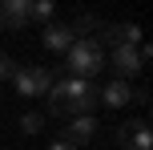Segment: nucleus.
Returning a JSON list of instances; mask_svg holds the SVG:
<instances>
[{
  "mask_svg": "<svg viewBox=\"0 0 153 150\" xmlns=\"http://www.w3.org/2000/svg\"><path fill=\"white\" fill-rule=\"evenodd\" d=\"M45 97H48V114H61V118H89V114L97 110L101 89L93 85V81H81V77H56Z\"/></svg>",
  "mask_w": 153,
  "mask_h": 150,
  "instance_id": "1",
  "label": "nucleus"
},
{
  "mask_svg": "<svg viewBox=\"0 0 153 150\" xmlns=\"http://www.w3.org/2000/svg\"><path fill=\"white\" fill-rule=\"evenodd\" d=\"M65 57H69V69H73V77H81V81H93L101 69H105V49H101L93 37L73 41V49H69Z\"/></svg>",
  "mask_w": 153,
  "mask_h": 150,
  "instance_id": "2",
  "label": "nucleus"
},
{
  "mask_svg": "<svg viewBox=\"0 0 153 150\" xmlns=\"http://www.w3.org/2000/svg\"><path fill=\"white\" fill-rule=\"evenodd\" d=\"M16 81V93L20 97H45L48 89H53V69H45V65H20V69L12 73Z\"/></svg>",
  "mask_w": 153,
  "mask_h": 150,
  "instance_id": "3",
  "label": "nucleus"
},
{
  "mask_svg": "<svg viewBox=\"0 0 153 150\" xmlns=\"http://www.w3.org/2000/svg\"><path fill=\"white\" fill-rule=\"evenodd\" d=\"M117 142L121 150H153V130L149 122H125V126H117Z\"/></svg>",
  "mask_w": 153,
  "mask_h": 150,
  "instance_id": "4",
  "label": "nucleus"
},
{
  "mask_svg": "<svg viewBox=\"0 0 153 150\" xmlns=\"http://www.w3.org/2000/svg\"><path fill=\"white\" fill-rule=\"evenodd\" d=\"M113 69H117V81L137 77V73L145 69V61H141L137 45H117V49H113Z\"/></svg>",
  "mask_w": 153,
  "mask_h": 150,
  "instance_id": "5",
  "label": "nucleus"
},
{
  "mask_svg": "<svg viewBox=\"0 0 153 150\" xmlns=\"http://www.w3.org/2000/svg\"><path fill=\"white\" fill-rule=\"evenodd\" d=\"M0 24L12 32H20L24 24H28V0H4L0 4Z\"/></svg>",
  "mask_w": 153,
  "mask_h": 150,
  "instance_id": "6",
  "label": "nucleus"
},
{
  "mask_svg": "<svg viewBox=\"0 0 153 150\" xmlns=\"http://www.w3.org/2000/svg\"><path fill=\"white\" fill-rule=\"evenodd\" d=\"M73 41H76L73 24H45V45L53 49V53H69Z\"/></svg>",
  "mask_w": 153,
  "mask_h": 150,
  "instance_id": "7",
  "label": "nucleus"
},
{
  "mask_svg": "<svg viewBox=\"0 0 153 150\" xmlns=\"http://www.w3.org/2000/svg\"><path fill=\"white\" fill-rule=\"evenodd\" d=\"M93 134H97V122H93V114H89V118H73V122H69V130H65V138H61V142L81 146V142H89Z\"/></svg>",
  "mask_w": 153,
  "mask_h": 150,
  "instance_id": "8",
  "label": "nucleus"
},
{
  "mask_svg": "<svg viewBox=\"0 0 153 150\" xmlns=\"http://www.w3.org/2000/svg\"><path fill=\"white\" fill-rule=\"evenodd\" d=\"M101 102H105L109 110H121V106H129V102H133L129 81H109V85L101 89Z\"/></svg>",
  "mask_w": 153,
  "mask_h": 150,
  "instance_id": "9",
  "label": "nucleus"
},
{
  "mask_svg": "<svg viewBox=\"0 0 153 150\" xmlns=\"http://www.w3.org/2000/svg\"><path fill=\"white\" fill-rule=\"evenodd\" d=\"M53 16V0H36V4H28V20H48Z\"/></svg>",
  "mask_w": 153,
  "mask_h": 150,
  "instance_id": "10",
  "label": "nucleus"
},
{
  "mask_svg": "<svg viewBox=\"0 0 153 150\" xmlns=\"http://www.w3.org/2000/svg\"><path fill=\"white\" fill-rule=\"evenodd\" d=\"M40 126H45V114H24V118H20L24 134H40Z\"/></svg>",
  "mask_w": 153,
  "mask_h": 150,
  "instance_id": "11",
  "label": "nucleus"
},
{
  "mask_svg": "<svg viewBox=\"0 0 153 150\" xmlns=\"http://www.w3.org/2000/svg\"><path fill=\"white\" fill-rule=\"evenodd\" d=\"M12 73H16V61H12L8 53H0V81H4V77H12Z\"/></svg>",
  "mask_w": 153,
  "mask_h": 150,
  "instance_id": "12",
  "label": "nucleus"
},
{
  "mask_svg": "<svg viewBox=\"0 0 153 150\" xmlns=\"http://www.w3.org/2000/svg\"><path fill=\"white\" fill-rule=\"evenodd\" d=\"M48 150H76V146H69V142H53Z\"/></svg>",
  "mask_w": 153,
  "mask_h": 150,
  "instance_id": "13",
  "label": "nucleus"
},
{
  "mask_svg": "<svg viewBox=\"0 0 153 150\" xmlns=\"http://www.w3.org/2000/svg\"><path fill=\"white\" fill-rule=\"evenodd\" d=\"M0 150H4V146H0Z\"/></svg>",
  "mask_w": 153,
  "mask_h": 150,
  "instance_id": "14",
  "label": "nucleus"
}]
</instances>
